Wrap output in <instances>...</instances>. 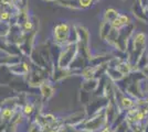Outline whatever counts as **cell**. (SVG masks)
I'll list each match as a JSON object with an SVG mask.
<instances>
[{
  "label": "cell",
  "instance_id": "1",
  "mask_svg": "<svg viewBox=\"0 0 148 132\" xmlns=\"http://www.w3.org/2000/svg\"><path fill=\"white\" fill-rule=\"evenodd\" d=\"M79 53V45L76 42H70L61 47L58 60V68L69 69Z\"/></svg>",
  "mask_w": 148,
  "mask_h": 132
},
{
  "label": "cell",
  "instance_id": "2",
  "mask_svg": "<svg viewBox=\"0 0 148 132\" xmlns=\"http://www.w3.org/2000/svg\"><path fill=\"white\" fill-rule=\"evenodd\" d=\"M71 25L68 22H60L56 23L52 29V40L56 46H64L65 44L70 43V35H71Z\"/></svg>",
  "mask_w": 148,
  "mask_h": 132
},
{
  "label": "cell",
  "instance_id": "3",
  "mask_svg": "<svg viewBox=\"0 0 148 132\" xmlns=\"http://www.w3.org/2000/svg\"><path fill=\"white\" fill-rule=\"evenodd\" d=\"M106 125H107V122H106L105 111L103 109L96 114H94L91 119H87L82 128V130H85L87 132H95L103 129Z\"/></svg>",
  "mask_w": 148,
  "mask_h": 132
},
{
  "label": "cell",
  "instance_id": "4",
  "mask_svg": "<svg viewBox=\"0 0 148 132\" xmlns=\"http://www.w3.org/2000/svg\"><path fill=\"white\" fill-rule=\"evenodd\" d=\"M146 34L145 33H136L134 37V41H133V47H134V63L137 64L138 60L140 58L144 52H145V47H146Z\"/></svg>",
  "mask_w": 148,
  "mask_h": 132
},
{
  "label": "cell",
  "instance_id": "5",
  "mask_svg": "<svg viewBox=\"0 0 148 132\" xmlns=\"http://www.w3.org/2000/svg\"><path fill=\"white\" fill-rule=\"evenodd\" d=\"M10 72L12 73V75L18 76V77H25V76L29 75V73L31 72V63L28 61H20L18 64L10 66L9 67Z\"/></svg>",
  "mask_w": 148,
  "mask_h": 132
},
{
  "label": "cell",
  "instance_id": "6",
  "mask_svg": "<svg viewBox=\"0 0 148 132\" xmlns=\"http://www.w3.org/2000/svg\"><path fill=\"white\" fill-rule=\"evenodd\" d=\"M18 106H9V105H3V107H0V120L3 123H11L13 117L17 110Z\"/></svg>",
  "mask_w": 148,
  "mask_h": 132
},
{
  "label": "cell",
  "instance_id": "7",
  "mask_svg": "<svg viewBox=\"0 0 148 132\" xmlns=\"http://www.w3.org/2000/svg\"><path fill=\"white\" fill-rule=\"evenodd\" d=\"M39 90H40L41 97L43 98L44 100H49L50 98L53 97V95H54V88L52 87V85L47 82V81L39 86Z\"/></svg>",
  "mask_w": 148,
  "mask_h": 132
},
{
  "label": "cell",
  "instance_id": "8",
  "mask_svg": "<svg viewBox=\"0 0 148 132\" xmlns=\"http://www.w3.org/2000/svg\"><path fill=\"white\" fill-rule=\"evenodd\" d=\"M112 28L116 30H122L123 28L130 24V18L126 14H118V17L111 23Z\"/></svg>",
  "mask_w": 148,
  "mask_h": 132
},
{
  "label": "cell",
  "instance_id": "9",
  "mask_svg": "<svg viewBox=\"0 0 148 132\" xmlns=\"http://www.w3.org/2000/svg\"><path fill=\"white\" fill-rule=\"evenodd\" d=\"M20 110H21L20 112L25 116V119H28L36 112V106L31 101H27V102H25V105L20 108Z\"/></svg>",
  "mask_w": 148,
  "mask_h": 132
},
{
  "label": "cell",
  "instance_id": "10",
  "mask_svg": "<svg viewBox=\"0 0 148 132\" xmlns=\"http://www.w3.org/2000/svg\"><path fill=\"white\" fill-rule=\"evenodd\" d=\"M118 11L113 9V8H108L104 11V16H103V21H106V22H110L112 23L114 20L118 17Z\"/></svg>",
  "mask_w": 148,
  "mask_h": 132
},
{
  "label": "cell",
  "instance_id": "11",
  "mask_svg": "<svg viewBox=\"0 0 148 132\" xmlns=\"http://www.w3.org/2000/svg\"><path fill=\"white\" fill-rule=\"evenodd\" d=\"M112 30V24L110 22H106V21H103L102 24L99 26V37L102 40H106L107 35L110 34V32Z\"/></svg>",
  "mask_w": 148,
  "mask_h": 132
},
{
  "label": "cell",
  "instance_id": "12",
  "mask_svg": "<svg viewBox=\"0 0 148 132\" xmlns=\"http://www.w3.org/2000/svg\"><path fill=\"white\" fill-rule=\"evenodd\" d=\"M20 25V29H21V31L25 33V34H28V33H30L34 30V23H33V21L31 20V18L29 19H27L25 21H23Z\"/></svg>",
  "mask_w": 148,
  "mask_h": 132
},
{
  "label": "cell",
  "instance_id": "13",
  "mask_svg": "<svg viewBox=\"0 0 148 132\" xmlns=\"http://www.w3.org/2000/svg\"><path fill=\"white\" fill-rule=\"evenodd\" d=\"M107 75L111 79L115 81V82H118V81L124 78V76L118 72V69L116 67H108L107 68Z\"/></svg>",
  "mask_w": 148,
  "mask_h": 132
},
{
  "label": "cell",
  "instance_id": "14",
  "mask_svg": "<svg viewBox=\"0 0 148 132\" xmlns=\"http://www.w3.org/2000/svg\"><path fill=\"white\" fill-rule=\"evenodd\" d=\"M11 29L10 22H5L0 20V38H7Z\"/></svg>",
  "mask_w": 148,
  "mask_h": 132
},
{
  "label": "cell",
  "instance_id": "15",
  "mask_svg": "<svg viewBox=\"0 0 148 132\" xmlns=\"http://www.w3.org/2000/svg\"><path fill=\"white\" fill-rule=\"evenodd\" d=\"M116 68L118 69V72H119L122 75L126 76L130 73V70H132V65H130L128 62H121V63L116 66Z\"/></svg>",
  "mask_w": 148,
  "mask_h": 132
},
{
  "label": "cell",
  "instance_id": "16",
  "mask_svg": "<svg viewBox=\"0 0 148 132\" xmlns=\"http://www.w3.org/2000/svg\"><path fill=\"white\" fill-rule=\"evenodd\" d=\"M77 1V5L80 7V9H86L90 8L94 3L95 0H76Z\"/></svg>",
  "mask_w": 148,
  "mask_h": 132
},
{
  "label": "cell",
  "instance_id": "17",
  "mask_svg": "<svg viewBox=\"0 0 148 132\" xmlns=\"http://www.w3.org/2000/svg\"><path fill=\"white\" fill-rule=\"evenodd\" d=\"M101 132H113V130L111 129V127H110V126H108V127L105 126L103 129H101Z\"/></svg>",
  "mask_w": 148,
  "mask_h": 132
},
{
  "label": "cell",
  "instance_id": "18",
  "mask_svg": "<svg viewBox=\"0 0 148 132\" xmlns=\"http://www.w3.org/2000/svg\"><path fill=\"white\" fill-rule=\"evenodd\" d=\"M143 132H148V122L143 127Z\"/></svg>",
  "mask_w": 148,
  "mask_h": 132
},
{
  "label": "cell",
  "instance_id": "19",
  "mask_svg": "<svg viewBox=\"0 0 148 132\" xmlns=\"http://www.w3.org/2000/svg\"><path fill=\"white\" fill-rule=\"evenodd\" d=\"M7 1H8V0H0V7H1V8H3V6L6 5Z\"/></svg>",
  "mask_w": 148,
  "mask_h": 132
},
{
  "label": "cell",
  "instance_id": "20",
  "mask_svg": "<svg viewBox=\"0 0 148 132\" xmlns=\"http://www.w3.org/2000/svg\"><path fill=\"white\" fill-rule=\"evenodd\" d=\"M1 12H2V8L0 7V16H1Z\"/></svg>",
  "mask_w": 148,
  "mask_h": 132
},
{
  "label": "cell",
  "instance_id": "21",
  "mask_svg": "<svg viewBox=\"0 0 148 132\" xmlns=\"http://www.w3.org/2000/svg\"><path fill=\"white\" fill-rule=\"evenodd\" d=\"M79 132H87V131H85V130H82V131H79Z\"/></svg>",
  "mask_w": 148,
  "mask_h": 132
},
{
  "label": "cell",
  "instance_id": "22",
  "mask_svg": "<svg viewBox=\"0 0 148 132\" xmlns=\"http://www.w3.org/2000/svg\"><path fill=\"white\" fill-rule=\"evenodd\" d=\"M147 5H148V3H147Z\"/></svg>",
  "mask_w": 148,
  "mask_h": 132
}]
</instances>
